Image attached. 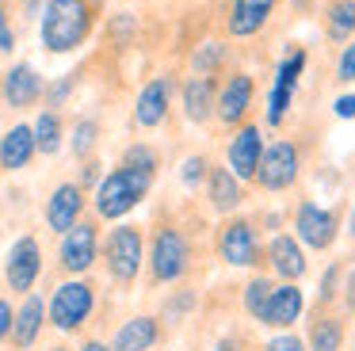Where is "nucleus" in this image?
I'll use <instances>...</instances> for the list:
<instances>
[{"label":"nucleus","mask_w":355,"mask_h":351,"mask_svg":"<svg viewBox=\"0 0 355 351\" xmlns=\"http://www.w3.org/2000/svg\"><path fill=\"white\" fill-rule=\"evenodd\" d=\"M12 46H16V31L8 23V4L0 0V53H12Z\"/></svg>","instance_id":"obj_37"},{"label":"nucleus","mask_w":355,"mask_h":351,"mask_svg":"<svg viewBox=\"0 0 355 351\" xmlns=\"http://www.w3.org/2000/svg\"><path fill=\"white\" fill-rule=\"evenodd\" d=\"M153 180H157V176L138 172V168H130V164L111 168V172L100 180V187H96V214H100V218H107V221L126 218V214H130L134 206L149 195Z\"/></svg>","instance_id":"obj_3"},{"label":"nucleus","mask_w":355,"mask_h":351,"mask_svg":"<svg viewBox=\"0 0 355 351\" xmlns=\"http://www.w3.org/2000/svg\"><path fill=\"white\" fill-rule=\"evenodd\" d=\"M180 103H184V114L191 122H199V126H207L210 119H214L218 111V80L214 76H187L184 84H180Z\"/></svg>","instance_id":"obj_20"},{"label":"nucleus","mask_w":355,"mask_h":351,"mask_svg":"<svg viewBox=\"0 0 355 351\" xmlns=\"http://www.w3.org/2000/svg\"><path fill=\"white\" fill-rule=\"evenodd\" d=\"M172 88L176 80L172 76H153L146 88L138 92V103H134V122L141 130H153L168 119V107H172Z\"/></svg>","instance_id":"obj_19"},{"label":"nucleus","mask_w":355,"mask_h":351,"mask_svg":"<svg viewBox=\"0 0 355 351\" xmlns=\"http://www.w3.org/2000/svg\"><path fill=\"white\" fill-rule=\"evenodd\" d=\"M268 271L283 282H298L302 275L309 271L306 259V244L298 241L294 233H275L268 241Z\"/></svg>","instance_id":"obj_14"},{"label":"nucleus","mask_w":355,"mask_h":351,"mask_svg":"<svg viewBox=\"0 0 355 351\" xmlns=\"http://www.w3.org/2000/svg\"><path fill=\"white\" fill-rule=\"evenodd\" d=\"M252 103H256V80L252 73H225V80L218 84V111L214 119L222 122L225 130H237L241 122H248L252 114Z\"/></svg>","instance_id":"obj_10"},{"label":"nucleus","mask_w":355,"mask_h":351,"mask_svg":"<svg viewBox=\"0 0 355 351\" xmlns=\"http://www.w3.org/2000/svg\"><path fill=\"white\" fill-rule=\"evenodd\" d=\"M279 0H230L225 8V35L230 38H252L268 27Z\"/></svg>","instance_id":"obj_17"},{"label":"nucleus","mask_w":355,"mask_h":351,"mask_svg":"<svg viewBox=\"0 0 355 351\" xmlns=\"http://www.w3.org/2000/svg\"><path fill=\"white\" fill-rule=\"evenodd\" d=\"M146 264V233L141 225H115L103 241V267L119 286H134Z\"/></svg>","instance_id":"obj_6"},{"label":"nucleus","mask_w":355,"mask_h":351,"mask_svg":"<svg viewBox=\"0 0 355 351\" xmlns=\"http://www.w3.org/2000/svg\"><path fill=\"white\" fill-rule=\"evenodd\" d=\"M344 271H347V264L332 259L329 271L321 275V294H317V302H321V305H340V290H344Z\"/></svg>","instance_id":"obj_30"},{"label":"nucleus","mask_w":355,"mask_h":351,"mask_svg":"<svg viewBox=\"0 0 355 351\" xmlns=\"http://www.w3.org/2000/svg\"><path fill=\"white\" fill-rule=\"evenodd\" d=\"M123 164L138 168V172H149V176H157V168H161V153H157L153 145H146V142H134L130 149L123 153Z\"/></svg>","instance_id":"obj_31"},{"label":"nucleus","mask_w":355,"mask_h":351,"mask_svg":"<svg viewBox=\"0 0 355 351\" xmlns=\"http://www.w3.org/2000/svg\"><path fill=\"white\" fill-rule=\"evenodd\" d=\"M263 157V137L256 122H241L237 130H230V142H225V160H230L233 176L245 183H256V168Z\"/></svg>","instance_id":"obj_12"},{"label":"nucleus","mask_w":355,"mask_h":351,"mask_svg":"<svg viewBox=\"0 0 355 351\" xmlns=\"http://www.w3.org/2000/svg\"><path fill=\"white\" fill-rule=\"evenodd\" d=\"M96 137H100V126H96L92 119H80L77 126H73V153H77V157H88V153L96 149Z\"/></svg>","instance_id":"obj_32"},{"label":"nucleus","mask_w":355,"mask_h":351,"mask_svg":"<svg viewBox=\"0 0 355 351\" xmlns=\"http://www.w3.org/2000/svg\"><path fill=\"white\" fill-rule=\"evenodd\" d=\"M96 309V286L88 279H69L50 298V325L58 332H80Z\"/></svg>","instance_id":"obj_8"},{"label":"nucleus","mask_w":355,"mask_h":351,"mask_svg":"<svg viewBox=\"0 0 355 351\" xmlns=\"http://www.w3.org/2000/svg\"><path fill=\"white\" fill-rule=\"evenodd\" d=\"M96 259H100V229H96V221L80 218L77 225L62 237L58 264H62V271H69V275H85Z\"/></svg>","instance_id":"obj_11"},{"label":"nucleus","mask_w":355,"mask_h":351,"mask_svg":"<svg viewBox=\"0 0 355 351\" xmlns=\"http://www.w3.org/2000/svg\"><path fill=\"white\" fill-rule=\"evenodd\" d=\"M302 313H306V290H302L298 282H279L260 325L275 328V332H286V328H294L302 320Z\"/></svg>","instance_id":"obj_18"},{"label":"nucleus","mask_w":355,"mask_h":351,"mask_svg":"<svg viewBox=\"0 0 355 351\" xmlns=\"http://www.w3.org/2000/svg\"><path fill=\"white\" fill-rule=\"evenodd\" d=\"M80 214H85V187H80V183H62V187H54V195L46 198V225L65 237L80 221Z\"/></svg>","instance_id":"obj_21"},{"label":"nucleus","mask_w":355,"mask_h":351,"mask_svg":"<svg viewBox=\"0 0 355 351\" xmlns=\"http://www.w3.org/2000/svg\"><path fill=\"white\" fill-rule=\"evenodd\" d=\"M275 275H263V271H256L252 279L245 282V294H241V305H245V313L252 320H263V313H268V302H271V294H275Z\"/></svg>","instance_id":"obj_27"},{"label":"nucleus","mask_w":355,"mask_h":351,"mask_svg":"<svg viewBox=\"0 0 355 351\" xmlns=\"http://www.w3.org/2000/svg\"><path fill=\"white\" fill-rule=\"evenodd\" d=\"M50 351H69V348H62V343H58V348H50Z\"/></svg>","instance_id":"obj_45"},{"label":"nucleus","mask_w":355,"mask_h":351,"mask_svg":"<svg viewBox=\"0 0 355 351\" xmlns=\"http://www.w3.org/2000/svg\"><path fill=\"white\" fill-rule=\"evenodd\" d=\"M340 218H344V206H317L313 198H302L294 210V237L309 252H329L340 237Z\"/></svg>","instance_id":"obj_7"},{"label":"nucleus","mask_w":355,"mask_h":351,"mask_svg":"<svg viewBox=\"0 0 355 351\" xmlns=\"http://www.w3.org/2000/svg\"><path fill=\"white\" fill-rule=\"evenodd\" d=\"M214 248H218V259L230 267H252V271L268 267V248L260 241V225H256V218H245V214L222 218V225L214 233Z\"/></svg>","instance_id":"obj_2"},{"label":"nucleus","mask_w":355,"mask_h":351,"mask_svg":"<svg viewBox=\"0 0 355 351\" xmlns=\"http://www.w3.org/2000/svg\"><path fill=\"white\" fill-rule=\"evenodd\" d=\"M65 142V126H62V114L58 111H42L39 122H35V145H39L42 157H54Z\"/></svg>","instance_id":"obj_28"},{"label":"nucleus","mask_w":355,"mask_h":351,"mask_svg":"<svg viewBox=\"0 0 355 351\" xmlns=\"http://www.w3.org/2000/svg\"><path fill=\"white\" fill-rule=\"evenodd\" d=\"M80 351H111V348L103 340H85V343H80Z\"/></svg>","instance_id":"obj_43"},{"label":"nucleus","mask_w":355,"mask_h":351,"mask_svg":"<svg viewBox=\"0 0 355 351\" xmlns=\"http://www.w3.org/2000/svg\"><path fill=\"white\" fill-rule=\"evenodd\" d=\"M146 259H149V279H153L157 286L180 282L187 271H191V259H195L191 237H187L180 225H157Z\"/></svg>","instance_id":"obj_5"},{"label":"nucleus","mask_w":355,"mask_h":351,"mask_svg":"<svg viewBox=\"0 0 355 351\" xmlns=\"http://www.w3.org/2000/svg\"><path fill=\"white\" fill-rule=\"evenodd\" d=\"M77 76H80V73H65L58 84H50V88H46V103H50V111H54V107H62L65 99H69V92L77 88Z\"/></svg>","instance_id":"obj_35"},{"label":"nucleus","mask_w":355,"mask_h":351,"mask_svg":"<svg viewBox=\"0 0 355 351\" xmlns=\"http://www.w3.org/2000/svg\"><path fill=\"white\" fill-rule=\"evenodd\" d=\"M0 92H4V103H8V107L24 111V107L39 103V99L46 96V84H42V76L35 73V65L19 61V65H12L8 73H4V84H0Z\"/></svg>","instance_id":"obj_22"},{"label":"nucleus","mask_w":355,"mask_h":351,"mask_svg":"<svg viewBox=\"0 0 355 351\" xmlns=\"http://www.w3.org/2000/svg\"><path fill=\"white\" fill-rule=\"evenodd\" d=\"M96 23V0H50L42 12V46L50 53H69L85 46Z\"/></svg>","instance_id":"obj_1"},{"label":"nucleus","mask_w":355,"mask_h":351,"mask_svg":"<svg viewBox=\"0 0 355 351\" xmlns=\"http://www.w3.org/2000/svg\"><path fill=\"white\" fill-rule=\"evenodd\" d=\"M332 111H336V119H355V92L340 96L336 103H332Z\"/></svg>","instance_id":"obj_41"},{"label":"nucleus","mask_w":355,"mask_h":351,"mask_svg":"<svg viewBox=\"0 0 355 351\" xmlns=\"http://www.w3.org/2000/svg\"><path fill=\"white\" fill-rule=\"evenodd\" d=\"M347 313L340 309V305H313V313H309V351H340L347 340V328H344Z\"/></svg>","instance_id":"obj_15"},{"label":"nucleus","mask_w":355,"mask_h":351,"mask_svg":"<svg viewBox=\"0 0 355 351\" xmlns=\"http://www.w3.org/2000/svg\"><path fill=\"white\" fill-rule=\"evenodd\" d=\"M191 305H195V294H191V290H184V294H180V298H176V302H168V320H176V317H184V313H187V309H191Z\"/></svg>","instance_id":"obj_40"},{"label":"nucleus","mask_w":355,"mask_h":351,"mask_svg":"<svg viewBox=\"0 0 355 351\" xmlns=\"http://www.w3.org/2000/svg\"><path fill=\"white\" fill-rule=\"evenodd\" d=\"M302 69H306V46L286 50V58L279 61V69H275L271 92H268V114H263V122H268V126H283L286 111L294 107V92H298Z\"/></svg>","instance_id":"obj_9"},{"label":"nucleus","mask_w":355,"mask_h":351,"mask_svg":"<svg viewBox=\"0 0 355 351\" xmlns=\"http://www.w3.org/2000/svg\"><path fill=\"white\" fill-rule=\"evenodd\" d=\"M35 153H39V145H35V126H27V122H16L8 134L0 137V168H4V172L27 168L35 160Z\"/></svg>","instance_id":"obj_23"},{"label":"nucleus","mask_w":355,"mask_h":351,"mask_svg":"<svg viewBox=\"0 0 355 351\" xmlns=\"http://www.w3.org/2000/svg\"><path fill=\"white\" fill-rule=\"evenodd\" d=\"M164 328L157 317H130L111 340V351H153L161 343Z\"/></svg>","instance_id":"obj_24"},{"label":"nucleus","mask_w":355,"mask_h":351,"mask_svg":"<svg viewBox=\"0 0 355 351\" xmlns=\"http://www.w3.org/2000/svg\"><path fill=\"white\" fill-rule=\"evenodd\" d=\"M218 351H248V340H245L241 332H230V336H222Z\"/></svg>","instance_id":"obj_42"},{"label":"nucleus","mask_w":355,"mask_h":351,"mask_svg":"<svg viewBox=\"0 0 355 351\" xmlns=\"http://www.w3.org/2000/svg\"><path fill=\"white\" fill-rule=\"evenodd\" d=\"M210 176V160L202 157V153H195V157L184 160V168H180V180H184V187H202Z\"/></svg>","instance_id":"obj_33"},{"label":"nucleus","mask_w":355,"mask_h":351,"mask_svg":"<svg viewBox=\"0 0 355 351\" xmlns=\"http://www.w3.org/2000/svg\"><path fill=\"white\" fill-rule=\"evenodd\" d=\"M324 35H329V42H352L355 38V0H329L324 4Z\"/></svg>","instance_id":"obj_26"},{"label":"nucleus","mask_w":355,"mask_h":351,"mask_svg":"<svg viewBox=\"0 0 355 351\" xmlns=\"http://www.w3.org/2000/svg\"><path fill=\"white\" fill-rule=\"evenodd\" d=\"M39 275H42L39 241H35V237H19V241L12 244L8 259H4V279H8V286L16 290V294H31Z\"/></svg>","instance_id":"obj_13"},{"label":"nucleus","mask_w":355,"mask_h":351,"mask_svg":"<svg viewBox=\"0 0 355 351\" xmlns=\"http://www.w3.org/2000/svg\"><path fill=\"white\" fill-rule=\"evenodd\" d=\"M306 172V142L302 137H279V142L263 145L260 168H256V187L279 195V191H291L294 183Z\"/></svg>","instance_id":"obj_4"},{"label":"nucleus","mask_w":355,"mask_h":351,"mask_svg":"<svg viewBox=\"0 0 355 351\" xmlns=\"http://www.w3.org/2000/svg\"><path fill=\"white\" fill-rule=\"evenodd\" d=\"M12 325H16V309H12V302L0 298V340H8L12 336Z\"/></svg>","instance_id":"obj_39"},{"label":"nucleus","mask_w":355,"mask_h":351,"mask_svg":"<svg viewBox=\"0 0 355 351\" xmlns=\"http://www.w3.org/2000/svg\"><path fill=\"white\" fill-rule=\"evenodd\" d=\"M352 351H355V332H352Z\"/></svg>","instance_id":"obj_46"},{"label":"nucleus","mask_w":355,"mask_h":351,"mask_svg":"<svg viewBox=\"0 0 355 351\" xmlns=\"http://www.w3.org/2000/svg\"><path fill=\"white\" fill-rule=\"evenodd\" d=\"M46 305H42V298L39 294H27L24 298V305L16 309V325H12V343H16L19 351H27L35 340H39V332H42V325H46Z\"/></svg>","instance_id":"obj_25"},{"label":"nucleus","mask_w":355,"mask_h":351,"mask_svg":"<svg viewBox=\"0 0 355 351\" xmlns=\"http://www.w3.org/2000/svg\"><path fill=\"white\" fill-rule=\"evenodd\" d=\"M336 80L340 84H352L355 80V38L340 50V61H336Z\"/></svg>","instance_id":"obj_36"},{"label":"nucleus","mask_w":355,"mask_h":351,"mask_svg":"<svg viewBox=\"0 0 355 351\" xmlns=\"http://www.w3.org/2000/svg\"><path fill=\"white\" fill-rule=\"evenodd\" d=\"M340 309L352 317L355 313V267H347L344 271V290H340Z\"/></svg>","instance_id":"obj_38"},{"label":"nucleus","mask_w":355,"mask_h":351,"mask_svg":"<svg viewBox=\"0 0 355 351\" xmlns=\"http://www.w3.org/2000/svg\"><path fill=\"white\" fill-rule=\"evenodd\" d=\"M263 351H309V343L302 340L294 328H286V332H279V336H271L268 343H263Z\"/></svg>","instance_id":"obj_34"},{"label":"nucleus","mask_w":355,"mask_h":351,"mask_svg":"<svg viewBox=\"0 0 355 351\" xmlns=\"http://www.w3.org/2000/svg\"><path fill=\"white\" fill-rule=\"evenodd\" d=\"M245 198H248L245 180H237L230 164H210V176H207V203H210V210L222 214V218H230V214H237L241 206H245Z\"/></svg>","instance_id":"obj_16"},{"label":"nucleus","mask_w":355,"mask_h":351,"mask_svg":"<svg viewBox=\"0 0 355 351\" xmlns=\"http://www.w3.org/2000/svg\"><path fill=\"white\" fill-rule=\"evenodd\" d=\"M347 233H352V237H355V210H352V229H347Z\"/></svg>","instance_id":"obj_44"},{"label":"nucleus","mask_w":355,"mask_h":351,"mask_svg":"<svg viewBox=\"0 0 355 351\" xmlns=\"http://www.w3.org/2000/svg\"><path fill=\"white\" fill-rule=\"evenodd\" d=\"M225 58H230V46L225 42H202L199 50L191 53V69L199 76H214L218 69L225 65Z\"/></svg>","instance_id":"obj_29"}]
</instances>
